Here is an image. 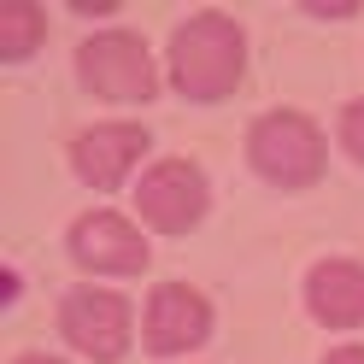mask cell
Wrapping results in <instances>:
<instances>
[{
    "label": "cell",
    "instance_id": "5",
    "mask_svg": "<svg viewBox=\"0 0 364 364\" xmlns=\"http://www.w3.org/2000/svg\"><path fill=\"white\" fill-rule=\"evenodd\" d=\"M141 218L165 235H182L188 223H200L206 212V176H200L188 159H159V165L141 176Z\"/></svg>",
    "mask_w": 364,
    "mask_h": 364
},
{
    "label": "cell",
    "instance_id": "3",
    "mask_svg": "<svg viewBox=\"0 0 364 364\" xmlns=\"http://www.w3.org/2000/svg\"><path fill=\"white\" fill-rule=\"evenodd\" d=\"M77 71H82V82L95 88V95H106V100H147V95H153L147 41L129 36V30H100L95 41H82Z\"/></svg>",
    "mask_w": 364,
    "mask_h": 364
},
{
    "label": "cell",
    "instance_id": "8",
    "mask_svg": "<svg viewBox=\"0 0 364 364\" xmlns=\"http://www.w3.org/2000/svg\"><path fill=\"white\" fill-rule=\"evenodd\" d=\"M141 153H147V129H141V124H100V129L77 135L71 165H77L82 182H95V188H118L124 171H129Z\"/></svg>",
    "mask_w": 364,
    "mask_h": 364
},
{
    "label": "cell",
    "instance_id": "13",
    "mask_svg": "<svg viewBox=\"0 0 364 364\" xmlns=\"http://www.w3.org/2000/svg\"><path fill=\"white\" fill-rule=\"evenodd\" d=\"M18 364H59V358H41V353H30V358H18Z\"/></svg>",
    "mask_w": 364,
    "mask_h": 364
},
{
    "label": "cell",
    "instance_id": "7",
    "mask_svg": "<svg viewBox=\"0 0 364 364\" xmlns=\"http://www.w3.org/2000/svg\"><path fill=\"white\" fill-rule=\"evenodd\" d=\"M71 253H77L88 270L129 277V270L147 264V241H141V230H129L118 212H88L77 230H71Z\"/></svg>",
    "mask_w": 364,
    "mask_h": 364
},
{
    "label": "cell",
    "instance_id": "9",
    "mask_svg": "<svg viewBox=\"0 0 364 364\" xmlns=\"http://www.w3.org/2000/svg\"><path fill=\"white\" fill-rule=\"evenodd\" d=\"M306 300H311L317 323H335V329L364 323V264H353V259L317 264L311 282H306Z\"/></svg>",
    "mask_w": 364,
    "mask_h": 364
},
{
    "label": "cell",
    "instance_id": "6",
    "mask_svg": "<svg viewBox=\"0 0 364 364\" xmlns=\"http://www.w3.org/2000/svg\"><path fill=\"white\" fill-rule=\"evenodd\" d=\"M206 329H212V306L194 288H182V282L153 288V300H147V347L153 353H188L206 341Z\"/></svg>",
    "mask_w": 364,
    "mask_h": 364
},
{
    "label": "cell",
    "instance_id": "1",
    "mask_svg": "<svg viewBox=\"0 0 364 364\" xmlns=\"http://www.w3.org/2000/svg\"><path fill=\"white\" fill-rule=\"evenodd\" d=\"M241 65H247V41L235 18L223 12H200L171 36V77L188 100H223L241 82Z\"/></svg>",
    "mask_w": 364,
    "mask_h": 364
},
{
    "label": "cell",
    "instance_id": "4",
    "mask_svg": "<svg viewBox=\"0 0 364 364\" xmlns=\"http://www.w3.org/2000/svg\"><path fill=\"white\" fill-rule=\"evenodd\" d=\"M59 323H65V341L77 353H88L95 364L124 358V347H129V306L118 294H106V288H71Z\"/></svg>",
    "mask_w": 364,
    "mask_h": 364
},
{
    "label": "cell",
    "instance_id": "12",
    "mask_svg": "<svg viewBox=\"0 0 364 364\" xmlns=\"http://www.w3.org/2000/svg\"><path fill=\"white\" fill-rule=\"evenodd\" d=\"M329 364H364V347H341V353H329Z\"/></svg>",
    "mask_w": 364,
    "mask_h": 364
},
{
    "label": "cell",
    "instance_id": "2",
    "mask_svg": "<svg viewBox=\"0 0 364 364\" xmlns=\"http://www.w3.org/2000/svg\"><path fill=\"white\" fill-rule=\"evenodd\" d=\"M247 153H253V165L270 182H282V188H306V182H317V171H323V135H317V124L306 112H270V118H259Z\"/></svg>",
    "mask_w": 364,
    "mask_h": 364
},
{
    "label": "cell",
    "instance_id": "10",
    "mask_svg": "<svg viewBox=\"0 0 364 364\" xmlns=\"http://www.w3.org/2000/svg\"><path fill=\"white\" fill-rule=\"evenodd\" d=\"M41 41V6H12L0 18V59H24Z\"/></svg>",
    "mask_w": 364,
    "mask_h": 364
},
{
    "label": "cell",
    "instance_id": "11",
    "mask_svg": "<svg viewBox=\"0 0 364 364\" xmlns=\"http://www.w3.org/2000/svg\"><path fill=\"white\" fill-rule=\"evenodd\" d=\"M341 147L364 165V100H353L347 112H341Z\"/></svg>",
    "mask_w": 364,
    "mask_h": 364
}]
</instances>
